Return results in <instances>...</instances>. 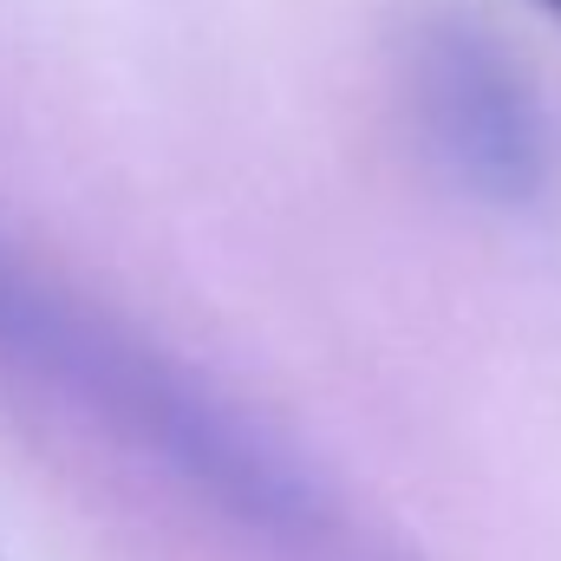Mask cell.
<instances>
[{
	"instance_id": "1",
	"label": "cell",
	"mask_w": 561,
	"mask_h": 561,
	"mask_svg": "<svg viewBox=\"0 0 561 561\" xmlns=\"http://www.w3.org/2000/svg\"><path fill=\"white\" fill-rule=\"evenodd\" d=\"M0 359L105 431H118V444L157 457L176 483H190V496L229 510L236 523L275 536H313L327 523L320 477L268 424L222 399L183 359L157 353L131 327L99 313L92 300L13 262L7 249H0Z\"/></svg>"
},
{
	"instance_id": "2",
	"label": "cell",
	"mask_w": 561,
	"mask_h": 561,
	"mask_svg": "<svg viewBox=\"0 0 561 561\" xmlns=\"http://www.w3.org/2000/svg\"><path fill=\"white\" fill-rule=\"evenodd\" d=\"M392 79L424 157L457 196L529 216L561 190V112L529 59L477 13H412Z\"/></svg>"
},
{
	"instance_id": "3",
	"label": "cell",
	"mask_w": 561,
	"mask_h": 561,
	"mask_svg": "<svg viewBox=\"0 0 561 561\" xmlns=\"http://www.w3.org/2000/svg\"><path fill=\"white\" fill-rule=\"evenodd\" d=\"M542 7H549V13H561V0H542Z\"/></svg>"
}]
</instances>
